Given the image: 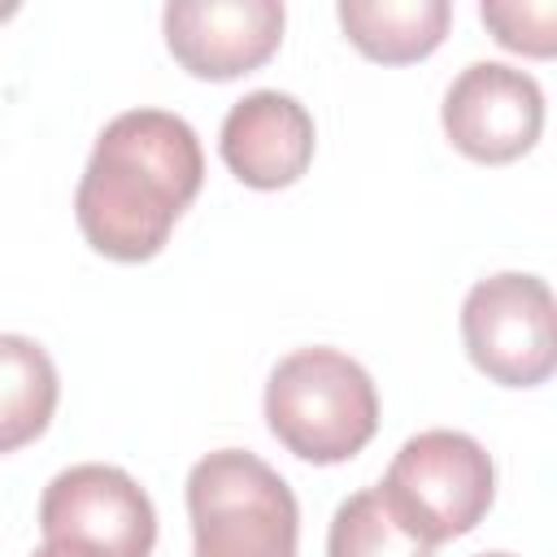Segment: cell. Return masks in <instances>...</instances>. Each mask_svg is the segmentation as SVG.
Segmentation results:
<instances>
[{
    "instance_id": "14",
    "label": "cell",
    "mask_w": 557,
    "mask_h": 557,
    "mask_svg": "<svg viewBox=\"0 0 557 557\" xmlns=\"http://www.w3.org/2000/svg\"><path fill=\"white\" fill-rule=\"evenodd\" d=\"M30 557H96L87 548H74V544H57V540H44V548H35Z\"/></svg>"
},
{
    "instance_id": "15",
    "label": "cell",
    "mask_w": 557,
    "mask_h": 557,
    "mask_svg": "<svg viewBox=\"0 0 557 557\" xmlns=\"http://www.w3.org/2000/svg\"><path fill=\"white\" fill-rule=\"evenodd\" d=\"M479 557H513V553H479Z\"/></svg>"
},
{
    "instance_id": "7",
    "label": "cell",
    "mask_w": 557,
    "mask_h": 557,
    "mask_svg": "<svg viewBox=\"0 0 557 557\" xmlns=\"http://www.w3.org/2000/svg\"><path fill=\"white\" fill-rule=\"evenodd\" d=\"M440 122L457 152L483 165H505L535 148L544 131V91L527 70L474 61L448 83Z\"/></svg>"
},
{
    "instance_id": "5",
    "label": "cell",
    "mask_w": 557,
    "mask_h": 557,
    "mask_svg": "<svg viewBox=\"0 0 557 557\" xmlns=\"http://www.w3.org/2000/svg\"><path fill=\"white\" fill-rule=\"evenodd\" d=\"M461 339L470 361L500 387H540L557 370V313L540 274L500 270L461 300Z\"/></svg>"
},
{
    "instance_id": "2",
    "label": "cell",
    "mask_w": 557,
    "mask_h": 557,
    "mask_svg": "<svg viewBox=\"0 0 557 557\" xmlns=\"http://www.w3.org/2000/svg\"><path fill=\"white\" fill-rule=\"evenodd\" d=\"M265 426L300 461L339 466L379 431V392L339 348H296L265 379Z\"/></svg>"
},
{
    "instance_id": "1",
    "label": "cell",
    "mask_w": 557,
    "mask_h": 557,
    "mask_svg": "<svg viewBox=\"0 0 557 557\" xmlns=\"http://www.w3.org/2000/svg\"><path fill=\"white\" fill-rule=\"evenodd\" d=\"M205 183L196 131L165 109L117 113L87 157L74 191L83 239L109 261H148Z\"/></svg>"
},
{
    "instance_id": "4",
    "label": "cell",
    "mask_w": 557,
    "mask_h": 557,
    "mask_svg": "<svg viewBox=\"0 0 557 557\" xmlns=\"http://www.w3.org/2000/svg\"><path fill=\"white\" fill-rule=\"evenodd\" d=\"M379 492L435 548L483 522L496 500V466L474 435L435 426L400 444Z\"/></svg>"
},
{
    "instance_id": "10",
    "label": "cell",
    "mask_w": 557,
    "mask_h": 557,
    "mask_svg": "<svg viewBox=\"0 0 557 557\" xmlns=\"http://www.w3.org/2000/svg\"><path fill=\"white\" fill-rule=\"evenodd\" d=\"M335 17L361 57L409 65L444 44L453 9L448 0H339Z\"/></svg>"
},
{
    "instance_id": "12",
    "label": "cell",
    "mask_w": 557,
    "mask_h": 557,
    "mask_svg": "<svg viewBox=\"0 0 557 557\" xmlns=\"http://www.w3.org/2000/svg\"><path fill=\"white\" fill-rule=\"evenodd\" d=\"M326 557H431V544L383 500L379 487H361L339 500L326 531Z\"/></svg>"
},
{
    "instance_id": "13",
    "label": "cell",
    "mask_w": 557,
    "mask_h": 557,
    "mask_svg": "<svg viewBox=\"0 0 557 557\" xmlns=\"http://www.w3.org/2000/svg\"><path fill=\"white\" fill-rule=\"evenodd\" d=\"M483 26L496 35L500 48L509 52H522V57H553V17H557V4L553 0H540V4H518V0H483L479 9Z\"/></svg>"
},
{
    "instance_id": "8",
    "label": "cell",
    "mask_w": 557,
    "mask_h": 557,
    "mask_svg": "<svg viewBox=\"0 0 557 557\" xmlns=\"http://www.w3.org/2000/svg\"><path fill=\"white\" fill-rule=\"evenodd\" d=\"M283 22L278 0H174L161 13L170 57L209 83L261 70L283 44Z\"/></svg>"
},
{
    "instance_id": "9",
    "label": "cell",
    "mask_w": 557,
    "mask_h": 557,
    "mask_svg": "<svg viewBox=\"0 0 557 557\" xmlns=\"http://www.w3.org/2000/svg\"><path fill=\"white\" fill-rule=\"evenodd\" d=\"M218 148L239 183L278 191L292 187L313 161V117L296 96L261 87L231 104Z\"/></svg>"
},
{
    "instance_id": "11",
    "label": "cell",
    "mask_w": 557,
    "mask_h": 557,
    "mask_svg": "<svg viewBox=\"0 0 557 557\" xmlns=\"http://www.w3.org/2000/svg\"><path fill=\"white\" fill-rule=\"evenodd\" d=\"M57 366L30 335H0V457L35 444L57 413Z\"/></svg>"
},
{
    "instance_id": "6",
    "label": "cell",
    "mask_w": 557,
    "mask_h": 557,
    "mask_svg": "<svg viewBox=\"0 0 557 557\" xmlns=\"http://www.w3.org/2000/svg\"><path fill=\"white\" fill-rule=\"evenodd\" d=\"M39 531L44 540L74 544L96 557H152L157 509L126 470L83 461L44 487Z\"/></svg>"
},
{
    "instance_id": "3",
    "label": "cell",
    "mask_w": 557,
    "mask_h": 557,
    "mask_svg": "<svg viewBox=\"0 0 557 557\" xmlns=\"http://www.w3.org/2000/svg\"><path fill=\"white\" fill-rule=\"evenodd\" d=\"M187 518L191 557H296V492L248 448H218L191 466Z\"/></svg>"
}]
</instances>
